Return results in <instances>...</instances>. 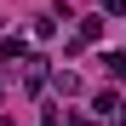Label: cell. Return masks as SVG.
<instances>
[{
	"mask_svg": "<svg viewBox=\"0 0 126 126\" xmlns=\"http://www.w3.org/2000/svg\"><path fill=\"white\" fill-rule=\"evenodd\" d=\"M0 57H23V40H17V34H6V40H0Z\"/></svg>",
	"mask_w": 126,
	"mask_h": 126,
	"instance_id": "cell-3",
	"label": "cell"
},
{
	"mask_svg": "<svg viewBox=\"0 0 126 126\" xmlns=\"http://www.w3.org/2000/svg\"><path fill=\"white\" fill-rule=\"evenodd\" d=\"M52 80H57V92H63V97H69V92H80V75H69V69H63V75H52Z\"/></svg>",
	"mask_w": 126,
	"mask_h": 126,
	"instance_id": "cell-1",
	"label": "cell"
},
{
	"mask_svg": "<svg viewBox=\"0 0 126 126\" xmlns=\"http://www.w3.org/2000/svg\"><path fill=\"white\" fill-rule=\"evenodd\" d=\"M80 126H86V120H80Z\"/></svg>",
	"mask_w": 126,
	"mask_h": 126,
	"instance_id": "cell-5",
	"label": "cell"
},
{
	"mask_svg": "<svg viewBox=\"0 0 126 126\" xmlns=\"http://www.w3.org/2000/svg\"><path fill=\"white\" fill-rule=\"evenodd\" d=\"M103 12H109V17H120V12H126V0H103Z\"/></svg>",
	"mask_w": 126,
	"mask_h": 126,
	"instance_id": "cell-4",
	"label": "cell"
},
{
	"mask_svg": "<svg viewBox=\"0 0 126 126\" xmlns=\"http://www.w3.org/2000/svg\"><path fill=\"white\" fill-rule=\"evenodd\" d=\"M103 63H109V75H115V80H126V52H109Z\"/></svg>",
	"mask_w": 126,
	"mask_h": 126,
	"instance_id": "cell-2",
	"label": "cell"
}]
</instances>
